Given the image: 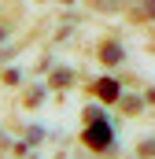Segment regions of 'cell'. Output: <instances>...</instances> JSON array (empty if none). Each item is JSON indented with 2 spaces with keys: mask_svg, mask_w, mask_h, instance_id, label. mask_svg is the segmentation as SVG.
Here are the masks:
<instances>
[{
  "mask_svg": "<svg viewBox=\"0 0 155 159\" xmlns=\"http://www.w3.org/2000/svg\"><path fill=\"white\" fill-rule=\"evenodd\" d=\"M85 141H89V144H96V148H107V144H111V129H104V126H92V129L85 133Z\"/></svg>",
  "mask_w": 155,
  "mask_h": 159,
  "instance_id": "obj_1",
  "label": "cell"
},
{
  "mask_svg": "<svg viewBox=\"0 0 155 159\" xmlns=\"http://www.w3.org/2000/svg\"><path fill=\"white\" fill-rule=\"evenodd\" d=\"M96 93H100L104 100H118V81H111V78L96 81Z\"/></svg>",
  "mask_w": 155,
  "mask_h": 159,
  "instance_id": "obj_2",
  "label": "cell"
},
{
  "mask_svg": "<svg viewBox=\"0 0 155 159\" xmlns=\"http://www.w3.org/2000/svg\"><path fill=\"white\" fill-rule=\"evenodd\" d=\"M100 56H104V63H111V67L122 63V48H118L115 41H111V44H104V48H100Z\"/></svg>",
  "mask_w": 155,
  "mask_h": 159,
  "instance_id": "obj_3",
  "label": "cell"
},
{
  "mask_svg": "<svg viewBox=\"0 0 155 159\" xmlns=\"http://www.w3.org/2000/svg\"><path fill=\"white\" fill-rule=\"evenodd\" d=\"M92 7H96V11H122L126 0H92Z\"/></svg>",
  "mask_w": 155,
  "mask_h": 159,
  "instance_id": "obj_4",
  "label": "cell"
},
{
  "mask_svg": "<svg viewBox=\"0 0 155 159\" xmlns=\"http://www.w3.org/2000/svg\"><path fill=\"white\" fill-rule=\"evenodd\" d=\"M137 19H155V0H140L137 4Z\"/></svg>",
  "mask_w": 155,
  "mask_h": 159,
  "instance_id": "obj_5",
  "label": "cell"
}]
</instances>
